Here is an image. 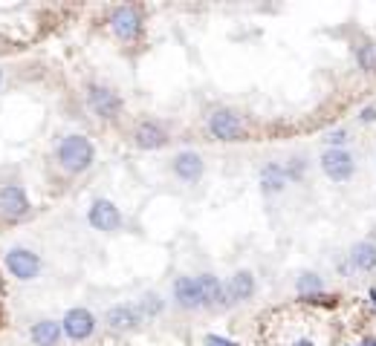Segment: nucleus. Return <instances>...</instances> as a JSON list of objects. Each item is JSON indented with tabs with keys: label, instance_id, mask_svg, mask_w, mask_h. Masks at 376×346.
<instances>
[{
	"label": "nucleus",
	"instance_id": "obj_1",
	"mask_svg": "<svg viewBox=\"0 0 376 346\" xmlns=\"http://www.w3.org/2000/svg\"><path fill=\"white\" fill-rule=\"evenodd\" d=\"M55 162L64 173L78 177V173H87L96 162V147L85 133H67L58 139L55 145Z\"/></svg>",
	"mask_w": 376,
	"mask_h": 346
},
{
	"label": "nucleus",
	"instance_id": "obj_2",
	"mask_svg": "<svg viewBox=\"0 0 376 346\" xmlns=\"http://www.w3.org/2000/svg\"><path fill=\"white\" fill-rule=\"evenodd\" d=\"M85 96H87V107H90V113H93V116H99V118H104V121L119 118V116H122V110H124L122 96L113 90V86H107V84L90 81Z\"/></svg>",
	"mask_w": 376,
	"mask_h": 346
},
{
	"label": "nucleus",
	"instance_id": "obj_3",
	"mask_svg": "<svg viewBox=\"0 0 376 346\" xmlns=\"http://www.w3.org/2000/svg\"><path fill=\"white\" fill-rule=\"evenodd\" d=\"M321 170H324V177L330 182H336V185H345L353 179V173H356V159L348 147H324L321 153Z\"/></svg>",
	"mask_w": 376,
	"mask_h": 346
},
{
	"label": "nucleus",
	"instance_id": "obj_4",
	"mask_svg": "<svg viewBox=\"0 0 376 346\" xmlns=\"http://www.w3.org/2000/svg\"><path fill=\"white\" fill-rule=\"evenodd\" d=\"M4 263H6V272L21 280V283H32L38 280L41 269H44V263H41V257L32 251V248H23V245H12L4 257Z\"/></svg>",
	"mask_w": 376,
	"mask_h": 346
},
{
	"label": "nucleus",
	"instance_id": "obj_5",
	"mask_svg": "<svg viewBox=\"0 0 376 346\" xmlns=\"http://www.w3.org/2000/svg\"><path fill=\"white\" fill-rule=\"evenodd\" d=\"M107 23H110V32H113L119 40H124V43L139 40V38H142V29H145L142 12H139L136 6H131V4H128V6H116V9L110 12Z\"/></svg>",
	"mask_w": 376,
	"mask_h": 346
},
{
	"label": "nucleus",
	"instance_id": "obj_6",
	"mask_svg": "<svg viewBox=\"0 0 376 346\" xmlns=\"http://www.w3.org/2000/svg\"><path fill=\"white\" fill-rule=\"evenodd\" d=\"M208 133H212L217 142L232 145V142H240L246 136V127H243V118L235 110L220 107V110H215L212 116H208Z\"/></svg>",
	"mask_w": 376,
	"mask_h": 346
},
{
	"label": "nucleus",
	"instance_id": "obj_7",
	"mask_svg": "<svg viewBox=\"0 0 376 346\" xmlns=\"http://www.w3.org/2000/svg\"><path fill=\"white\" fill-rule=\"evenodd\" d=\"M32 213V202L23 191V185L18 182H6L0 185V216L9 223H21Z\"/></svg>",
	"mask_w": 376,
	"mask_h": 346
},
{
	"label": "nucleus",
	"instance_id": "obj_8",
	"mask_svg": "<svg viewBox=\"0 0 376 346\" xmlns=\"http://www.w3.org/2000/svg\"><path fill=\"white\" fill-rule=\"evenodd\" d=\"M87 223H90L93 231L116 234V231H122V225H124V216H122V211L116 208V202L99 196V199H93L90 208H87Z\"/></svg>",
	"mask_w": 376,
	"mask_h": 346
},
{
	"label": "nucleus",
	"instance_id": "obj_9",
	"mask_svg": "<svg viewBox=\"0 0 376 346\" xmlns=\"http://www.w3.org/2000/svg\"><path fill=\"white\" fill-rule=\"evenodd\" d=\"M96 326H99L96 315H93L90 309H85V306H72V309H67V315L61 318V332H64L70 340H75V343L90 340V337L96 335Z\"/></svg>",
	"mask_w": 376,
	"mask_h": 346
},
{
	"label": "nucleus",
	"instance_id": "obj_10",
	"mask_svg": "<svg viewBox=\"0 0 376 346\" xmlns=\"http://www.w3.org/2000/svg\"><path fill=\"white\" fill-rule=\"evenodd\" d=\"M142 312L136 303H116L104 312V326L116 335H128V332H136L142 326Z\"/></svg>",
	"mask_w": 376,
	"mask_h": 346
},
{
	"label": "nucleus",
	"instance_id": "obj_11",
	"mask_svg": "<svg viewBox=\"0 0 376 346\" xmlns=\"http://www.w3.org/2000/svg\"><path fill=\"white\" fill-rule=\"evenodd\" d=\"M131 139H134V145L139 150H159V147L168 145L171 136H168V130H165V124H159L156 118H145V121H139L134 127Z\"/></svg>",
	"mask_w": 376,
	"mask_h": 346
},
{
	"label": "nucleus",
	"instance_id": "obj_12",
	"mask_svg": "<svg viewBox=\"0 0 376 346\" xmlns=\"http://www.w3.org/2000/svg\"><path fill=\"white\" fill-rule=\"evenodd\" d=\"M197 286H200V294H203V309H229L232 303H229V294H226V283L212 274V272H205L197 277Z\"/></svg>",
	"mask_w": 376,
	"mask_h": 346
},
{
	"label": "nucleus",
	"instance_id": "obj_13",
	"mask_svg": "<svg viewBox=\"0 0 376 346\" xmlns=\"http://www.w3.org/2000/svg\"><path fill=\"white\" fill-rule=\"evenodd\" d=\"M171 170H174V177L186 185H197L203 179V173H205V162L197 150H180L174 159H171Z\"/></svg>",
	"mask_w": 376,
	"mask_h": 346
},
{
	"label": "nucleus",
	"instance_id": "obj_14",
	"mask_svg": "<svg viewBox=\"0 0 376 346\" xmlns=\"http://www.w3.org/2000/svg\"><path fill=\"white\" fill-rule=\"evenodd\" d=\"M171 300L174 306L183 309V312H194V309H203V294H200V286H197V277H188V274H180L171 286Z\"/></svg>",
	"mask_w": 376,
	"mask_h": 346
},
{
	"label": "nucleus",
	"instance_id": "obj_15",
	"mask_svg": "<svg viewBox=\"0 0 376 346\" xmlns=\"http://www.w3.org/2000/svg\"><path fill=\"white\" fill-rule=\"evenodd\" d=\"M258 291V283H255V274L252 272H235L229 280H226V294H229V303L235 306V303H246V300H252Z\"/></svg>",
	"mask_w": 376,
	"mask_h": 346
},
{
	"label": "nucleus",
	"instance_id": "obj_16",
	"mask_svg": "<svg viewBox=\"0 0 376 346\" xmlns=\"http://www.w3.org/2000/svg\"><path fill=\"white\" fill-rule=\"evenodd\" d=\"M261 191H264V196H278L281 191H286V185H289V177H286V167L281 164V162H267L264 167H261Z\"/></svg>",
	"mask_w": 376,
	"mask_h": 346
},
{
	"label": "nucleus",
	"instance_id": "obj_17",
	"mask_svg": "<svg viewBox=\"0 0 376 346\" xmlns=\"http://www.w3.org/2000/svg\"><path fill=\"white\" fill-rule=\"evenodd\" d=\"M350 266L359 274H370L376 272V242L373 240H359L350 248Z\"/></svg>",
	"mask_w": 376,
	"mask_h": 346
},
{
	"label": "nucleus",
	"instance_id": "obj_18",
	"mask_svg": "<svg viewBox=\"0 0 376 346\" xmlns=\"http://www.w3.org/2000/svg\"><path fill=\"white\" fill-rule=\"evenodd\" d=\"M61 323L58 320H38L32 329H29V337L35 346H58L61 340Z\"/></svg>",
	"mask_w": 376,
	"mask_h": 346
},
{
	"label": "nucleus",
	"instance_id": "obj_19",
	"mask_svg": "<svg viewBox=\"0 0 376 346\" xmlns=\"http://www.w3.org/2000/svg\"><path fill=\"white\" fill-rule=\"evenodd\" d=\"M296 291H299V297H318L324 291V283L316 272H301L296 280Z\"/></svg>",
	"mask_w": 376,
	"mask_h": 346
},
{
	"label": "nucleus",
	"instance_id": "obj_20",
	"mask_svg": "<svg viewBox=\"0 0 376 346\" xmlns=\"http://www.w3.org/2000/svg\"><path fill=\"white\" fill-rule=\"evenodd\" d=\"M356 61L367 75H376V43L373 40H362L356 43Z\"/></svg>",
	"mask_w": 376,
	"mask_h": 346
},
{
	"label": "nucleus",
	"instance_id": "obj_21",
	"mask_svg": "<svg viewBox=\"0 0 376 346\" xmlns=\"http://www.w3.org/2000/svg\"><path fill=\"white\" fill-rule=\"evenodd\" d=\"M136 306H139L142 318H156V315H162V309H165V300H162L156 291H145Z\"/></svg>",
	"mask_w": 376,
	"mask_h": 346
},
{
	"label": "nucleus",
	"instance_id": "obj_22",
	"mask_svg": "<svg viewBox=\"0 0 376 346\" xmlns=\"http://www.w3.org/2000/svg\"><path fill=\"white\" fill-rule=\"evenodd\" d=\"M348 142H350V133H348L345 127H336V130H330V133L324 136V145H327V147H345Z\"/></svg>",
	"mask_w": 376,
	"mask_h": 346
},
{
	"label": "nucleus",
	"instance_id": "obj_23",
	"mask_svg": "<svg viewBox=\"0 0 376 346\" xmlns=\"http://www.w3.org/2000/svg\"><path fill=\"white\" fill-rule=\"evenodd\" d=\"M203 346H237L232 337H223V335H205Z\"/></svg>",
	"mask_w": 376,
	"mask_h": 346
},
{
	"label": "nucleus",
	"instance_id": "obj_24",
	"mask_svg": "<svg viewBox=\"0 0 376 346\" xmlns=\"http://www.w3.org/2000/svg\"><path fill=\"white\" fill-rule=\"evenodd\" d=\"M359 121H362V124H373V121H376V107H373V104L365 107V110L359 113Z\"/></svg>",
	"mask_w": 376,
	"mask_h": 346
},
{
	"label": "nucleus",
	"instance_id": "obj_25",
	"mask_svg": "<svg viewBox=\"0 0 376 346\" xmlns=\"http://www.w3.org/2000/svg\"><path fill=\"white\" fill-rule=\"evenodd\" d=\"M292 346H316V343H313V340H307V337H301V340H296Z\"/></svg>",
	"mask_w": 376,
	"mask_h": 346
},
{
	"label": "nucleus",
	"instance_id": "obj_26",
	"mask_svg": "<svg viewBox=\"0 0 376 346\" xmlns=\"http://www.w3.org/2000/svg\"><path fill=\"white\" fill-rule=\"evenodd\" d=\"M362 346H376V337H367V340L362 343Z\"/></svg>",
	"mask_w": 376,
	"mask_h": 346
},
{
	"label": "nucleus",
	"instance_id": "obj_27",
	"mask_svg": "<svg viewBox=\"0 0 376 346\" xmlns=\"http://www.w3.org/2000/svg\"><path fill=\"white\" fill-rule=\"evenodd\" d=\"M370 300H373V306H376V289H370Z\"/></svg>",
	"mask_w": 376,
	"mask_h": 346
},
{
	"label": "nucleus",
	"instance_id": "obj_28",
	"mask_svg": "<svg viewBox=\"0 0 376 346\" xmlns=\"http://www.w3.org/2000/svg\"><path fill=\"white\" fill-rule=\"evenodd\" d=\"M0 84H4V69H0Z\"/></svg>",
	"mask_w": 376,
	"mask_h": 346
}]
</instances>
